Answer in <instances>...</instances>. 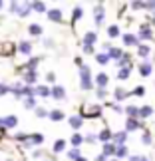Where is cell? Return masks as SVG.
Returning a JSON list of instances; mask_svg holds the SVG:
<instances>
[{
  "label": "cell",
  "instance_id": "10",
  "mask_svg": "<svg viewBox=\"0 0 155 161\" xmlns=\"http://www.w3.org/2000/svg\"><path fill=\"white\" fill-rule=\"evenodd\" d=\"M38 80V72L36 70H26L24 72V86H32Z\"/></svg>",
  "mask_w": 155,
  "mask_h": 161
},
{
  "label": "cell",
  "instance_id": "37",
  "mask_svg": "<svg viewBox=\"0 0 155 161\" xmlns=\"http://www.w3.org/2000/svg\"><path fill=\"white\" fill-rule=\"evenodd\" d=\"M70 141H72V145H74V147H80V145L84 143V137H82V135H80V133H74Z\"/></svg>",
  "mask_w": 155,
  "mask_h": 161
},
{
  "label": "cell",
  "instance_id": "25",
  "mask_svg": "<svg viewBox=\"0 0 155 161\" xmlns=\"http://www.w3.org/2000/svg\"><path fill=\"white\" fill-rule=\"evenodd\" d=\"M97 42V34L96 32H86L84 36V46H94Z\"/></svg>",
  "mask_w": 155,
  "mask_h": 161
},
{
  "label": "cell",
  "instance_id": "39",
  "mask_svg": "<svg viewBox=\"0 0 155 161\" xmlns=\"http://www.w3.org/2000/svg\"><path fill=\"white\" fill-rule=\"evenodd\" d=\"M34 114H36V117H40V119H44V117H48V109H46V108H38V106H36Z\"/></svg>",
  "mask_w": 155,
  "mask_h": 161
},
{
  "label": "cell",
  "instance_id": "2",
  "mask_svg": "<svg viewBox=\"0 0 155 161\" xmlns=\"http://www.w3.org/2000/svg\"><path fill=\"white\" fill-rule=\"evenodd\" d=\"M94 20H96V26L100 28L103 20H105V8H103V4H96L94 6Z\"/></svg>",
  "mask_w": 155,
  "mask_h": 161
},
{
  "label": "cell",
  "instance_id": "15",
  "mask_svg": "<svg viewBox=\"0 0 155 161\" xmlns=\"http://www.w3.org/2000/svg\"><path fill=\"white\" fill-rule=\"evenodd\" d=\"M68 123H70L72 129H80L84 125V117L82 115H72V117H68Z\"/></svg>",
  "mask_w": 155,
  "mask_h": 161
},
{
  "label": "cell",
  "instance_id": "45",
  "mask_svg": "<svg viewBox=\"0 0 155 161\" xmlns=\"http://www.w3.org/2000/svg\"><path fill=\"white\" fill-rule=\"evenodd\" d=\"M6 94H10V86L0 84V96H6Z\"/></svg>",
  "mask_w": 155,
  "mask_h": 161
},
{
  "label": "cell",
  "instance_id": "35",
  "mask_svg": "<svg viewBox=\"0 0 155 161\" xmlns=\"http://www.w3.org/2000/svg\"><path fill=\"white\" fill-rule=\"evenodd\" d=\"M24 108H26V109H36V97L34 96L24 97Z\"/></svg>",
  "mask_w": 155,
  "mask_h": 161
},
{
  "label": "cell",
  "instance_id": "42",
  "mask_svg": "<svg viewBox=\"0 0 155 161\" xmlns=\"http://www.w3.org/2000/svg\"><path fill=\"white\" fill-rule=\"evenodd\" d=\"M105 96H108V90H105V88H97L96 90V97H97V100H105Z\"/></svg>",
  "mask_w": 155,
  "mask_h": 161
},
{
  "label": "cell",
  "instance_id": "22",
  "mask_svg": "<svg viewBox=\"0 0 155 161\" xmlns=\"http://www.w3.org/2000/svg\"><path fill=\"white\" fill-rule=\"evenodd\" d=\"M28 34H30V36H42V34H44V28H42L40 24L32 22V24L28 26Z\"/></svg>",
  "mask_w": 155,
  "mask_h": 161
},
{
  "label": "cell",
  "instance_id": "3",
  "mask_svg": "<svg viewBox=\"0 0 155 161\" xmlns=\"http://www.w3.org/2000/svg\"><path fill=\"white\" fill-rule=\"evenodd\" d=\"M153 38V32H151V28H149V24H147V22H143V24H141V26H139V34H137V40H151Z\"/></svg>",
  "mask_w": 155,
  "mask_h": 161
},
{
  "label": "cell",
  "instance_id": "55",
  "mask_svg": "<svg viewBox=\"0 0 155 161\" xmlns=\"http://www.w3.org/2000/svg\"><path fill=\"white\" fill-rule=\"evenodd\" d=\"M76 161H88V159H86V157H78Z\"/></svg>",
  "mask_w": 155,
  "mask_h": 161
},
{
  "label": "cell",
  "instance_id": "50",
  "mask_svg": "<svg viewBox=\"0 0 155 161\" xmlns=\"http://www.w3.org/2000/svg\"><path fill=\"white\" fill-rule=\"evenodd\" d=\"M18 4H20V2H10V12H12V14H16V10H18Z\"/></svg>",
  "mask_w": 155,
  "mask_h": 161
},
{
  "label": "cell",
  "instance_id": "18",
  "mask_svg": "<svg viewBox=\"0 0 155 161\" xmlns=\"http://www.w3.org/2000/svg\"><path fill=\"white\" fill-rule=\"evenodd\" d=\"M102 155L103 157H111V155H115V145L113 143H111V141H109V143H103V147H102Z\"/></svg>",
  "mask_w": 155,
  "mask_h": 161
},
{
  "label": "cell",
  "instance_id": "44",
  "mask_svg": "<svg viewBox=\"0 0 155 161\" xmlns=\"http://www.w3.org/2000/svg\"><path fill=\"white\" fill-rule=\"evenodd\" d=\"M143 10L155 12V0H151V2H143Z\"/></svg>",
  "mask_w": 155,
  "mask_h": 161
},
{
  "label": "cell",
  "instance_id": "8",
  "mask_svg": "<svg viewBox=\"0 0 155 161\" xmlns=\"http://www.w3.org/2000/svg\"><path fill=\"white\" fill-rule=\"evenodd\" d=\"M42 143H44V135H42V133H30V135H28V141H26L28 147H32V145H42Z\"/></svg>",
  "mask_w": 155,
  "mask_h": 161
},
{
  "label": "cell",
  "instance_id": "36",
  "mask_svg": "<svg viewBox=\"0 0 155 161\" xmlns=\"http://www.w3.org/2000/svg\"><path fill=\"white\" fill-rule=\"evenodd\" d=\"M30 8H32L34 12H46V4L44 2H30Z\"/></svg>",
  "mask_w": 155,
  "mask_h": 161
},
{
  "label": "cell",
  "instance_id": "28",
  "mask_svg": "<svg viewBox=\"0 0 155 161\" xmlns=\"http://www.w3.org/2000/svg\"><path fill=\"white\" fill-rule=\"evenodd\" d=\"M66 145H68V141H66V139H56V141H54L52 151H54V153H62V151L66 149Z\"/></svg>",
  "mask_w": 155,
  "mask_h": 161
},
{
  "label": "cell",
  "instance_id": "31",
  "mask_svg": "<svg viewBox=\"0 0 155 161\" xmlns=\"http://www.w3.org/2000/svg\"><path fill=\"white\" fill-rule=\"evenodd\" d=\"M68 159H72V161H76L78 157H82V151H80V147H72V149H68Z\"/></svg>",
  "mask_w": 155,
  "mask_h": 161
},
{
  "label": "cell",
  "instance_id": "24",
  "mask_svg": "<svg viewBox=\"0 0 155 161\" xmlns=\"http://www.w3.org/2000/svg\"><path fill=\"white\" fill-rule=\"evenodd\" d=\"M30 12H32V8H30V2H26V4H18V10H16V14L20 16V18L28 16Z\"/></svg>",
  "mask_w": 155,
  "mask_h": 161
},
{
  "label": "cell",
  "instance_id": "38",
  "mask_svg": "<svg viewBox=\"0 0 155 161\" xmlns=\"http://www.w3.org/2000/svg\"><path fill=\"white\" fill-rule=\"evenodd\" d=\"M82 16H84V10H82V6H76V8H74V12H72V20L76 22V20H80Z\"/></svg>",
  "mask_w": 155,
  "mask_h": 161
},
{
  "label": "cell",
  "instance_id": "41",
  "mask_svg": "<svg viewBox=\"0 0 155 161\" xmlns=\"http://www.w3.org/2000/svg\"><path fill=\"white\" fill-rule=\"evenodd\" d=\"M38 64H40V58H30V62L26 64V70H36Z\"/></svg>",
  "mask_w": 155,
  "mask_h": 161
},
{
  "label": "cell",
  "instance_id": "53",
  "mask_svg": "<svg viewBox=\"0 0 155 161\" xmlns=\"http://www.w3.org/2000/svg\"><path fill=\"white\" fill-rule=\"evenodd\" d=\"M96 161H108V157H103V155H102V153H100V155H97V157H96Z\"/></svg>",
  "mask_w": 155,
  "mask_h": 161
},
{
  "label": "cell",
  "instance_id": "57",
  "mask_svg": "<svg viewBox=\"0 0 155 161\" xmlns=\"http://www.w3.org/2000/svg\"><path fill=\"white\" fill-rule=\"evenodd\" d=\"M2 6H4V2H2V0H0V10H2Z\"/></svg>",
  "mask_w": 155,
  "mask_h": 161
},
{
  "label": "cell",
  "instance_id": "49",
  "mask_svg": "<svg viewBox=\"0 0 155 161\" xmlns=\"http://www.w3.org/2000/svg\"><path fill=\"white\" fill-rule=\"evenodd\" d=\"M94 52H96V50H94V46H84V54H86V56H91Z\"/></svg>",
  "mask_w": 155,
  "mask_h": 161
},
{
  "label": "cell",
  "instance_id": "46",
  "mask_svg": "<svg viewBox=\"0 0 155 161\" xmlns=\"http://www.w3.org/2000/svg\"><path fill=\"white\" fill-rule=\"evenodd\" d=\"M84 141H86V143H96L97 137H96L94 133H90V135H86V137H84Z\"/></svg>",
  "mask_w": 155,
  "mask_h": 161
},
{
  "label": "cell",
  "instance_id": "12",
  "mask_svg": "<svg viewBox=\"0 0 155 161\" xmlns=\"http://www.w3.org/2000/svg\"><path fill=\"white\" fill-rule=\"evenodd\" d=\"M153 114H155V109H153L151 106H147V103H145V106H141V108H139L137 117H139V119H147V117H151Z\"/></svg>",
  "mask_w": 155,
  "mask_h": 161
},
{
  "label": "cell",
  "instance_id": "5",
  "mask_svg": "<svg viewBox=\"0 0 155 161\" xmlns=\"http://www.w3.org/2000/svg\"><path fill=\"white\" fill-rule=\"evenodd\" d=\"M137 70H139V74H141L143 78H149L151 74H153V64H151L149 60H143V62L139 64V68H137Z\"/></svg>",
  "mask_w": 155,
  "mask_h": 161
},
{
  "label": "cell",
  "instance_id": "47",
  "mask_svg": "<svg viewBox=\"0 0 155 161\" xmlns=\"http://www.w3.org/2000/svg\"><path fill=\"white\" fill-rule=\"evenodd\" d=\"M108 106L113 109V111H117V114H123V108L119 106V103H108Z\"/></svg>",
  "mask_w": 155,
  "mask_h": 161
},
{
  "label": "cell",
  "instance_id": "51",
  "mask_svg": "<svg viewBox=\"0 0 155 161\" xmlns=\"http://www.w3.org/2000/svg\"><path fill=\"white\" fill-rule=\"evenodd\" d=\"M46 80H48V82H54V80H56V74L54 72H48L46 74Z\"/></svg>",
  "mask_w": 155,
  "mask_h": 161
},
{
  "label": "cell",
  "instance_id": "7",
  "mask_svg": "<svg viewBox=\"0 0 155 161\" xmlns=\"http://www.w3.org/2000/svg\"><path fill=\"white\" fill-rule=\"evenodd\" d=\"M18 52H20L22 56H32V42L20 40L18 42Z\"/></svg>",
  "mask_w": 155,
  "mask_h": 161
},
{
  "label": "cell",
  "instance_id": "58",
  "mask_svg": "<svg viewBox=\"0 0 155 161\" xmlns=\"http://www.w3.org/2000/svg\"><path fill=\"white\" fill-rule=\"evenodd\" d=\"M141 161H149V159H147V157H143V159H141Z\"/></svg>",
  "mask_w": 155,
  "mask_h": 161
},
{
  "label": "cell",
  "instance_id": "40",
  "mask_svg": "<svg viewBox=\"0 0 155 161\" xmlns=\"http://www.w3.org/2000/svg\"><path fill=\"white\" fill-rule=\"evenodd\" d=\"M141 141H143V145H151V143H153V135H151V131H145L143 135H141Z\"/></svg>",
  "mask_w": 155,
  "mask_h": 161
},
{
  "label": "cell",
  "instance_id": "52",
  "mask_svg": "<svg viewBox=\"0 0 155 161\" xmlns=\"http://www.w3.org/2000/svg\"><path fill=\"white\" fill-rule=\"evenodd\" d=\"M143 155H129V161H141Z\"/></svg>",
  "mask_w": 155,
  "mask_h": 161
},
{
  "label": "cell",
  "instance_id": "43",
  "mask_svg": "<svg viewBox=\"0 0 155 161\" xmlns=\"http://www.w3.org/2000/svg\"><path fill=\"white\" fill-rule=\"evenodd\" d=\"M129 6H131V10H141L143 8V2H141V0H133Z\"/></svg>",
  "mask_w": 155,
  "mask_h": 161
},
{
  "label": "cell",
  "instance_id": "14",
  "mask_svg": "<svg viewBox=\"0 0 155 161\" xmlns=\"http://www.w3.org/2000/svg\"><path fill=\"white\" fill-rule=\"evenodd\" d=\"M113 97H115L117 102H125L127 97H129V92H127L125 88H121V86H119V88H115V90H113Z\"/></svg>",
  "mask_w": 155,
  "mask_h": 161
},
{
  "label": "cell",
  "instance_id": "17",
  "mask_svg": "<svg viewBox=\"0 0 155 161\" xmlns=\"http://www.w3.org/2000/svg\"><path fill=\"white\" fill-rule=\"evenodd\" d=\"M141 127V123H139V119H133V117H127L125 119V131L129 133V131H135V129H139Z\"/></svg>",
  "mask_w": 155,
  "mask_h": 161
},
{
  "label": "cell",
  "instance_id": "32",
  "mask_svg": "<svg viewBox=\"0 0 155 161\" xmlns=\"http://www.w3.org/2000/svg\"><path fill=\"white\" fill-rule=\"evenodd\" d=\"M123 111L127 114V117H133V119H135V117H137V111H139V108H137V106H133V103H129V106H127L125 109H123Z\"/></svg>",
  "mask_w": 155,
  "mask_h": 161
},
{
  "label": "cell",
  "instance_id": "33",
  "mask_svg": "<svg viewBox=\"0 0 155 161\" xmlns=\"http://www.w3.org/2000/svg\"><path fill=\"white\" fill-rule=\"evenodd\" d=\"M96 60H97V64H100V66H105V64H109V56H108V52L96 54Z\"/></svg>",
  "mask_w": 155,
  "mask_h": 161
},
{
  "label": "cell",
  "instance_id": "9",
  "mask_svg": "<svg viewBox=\"0 0 155 161\" xmlns=\"http://www.w3.org/2000/svg\"><path fill=\"white\" fill-rule=\"evenodd\" d=\"M111 139H113V145L117 147V145H125V141H127V131L123 129V131H117V133H113L111 135Z\"/></svg>",
  "mask_w": 155,
  "mask_h": 161
},
{
  "label": "cell",
  "instance_id": "20",
  "mask_svg": "<svg viewBox=\"0 0 155 161\" xmlns=\"http://www.w3.org/2000/svg\"><path fill=\"white\" fill-rule=\"evenodd\" d=\"M34 96L50 97V88H48V86H34Z\"/></svg>",
  "mask_w": 155,
  "mask_h": 161
},
{
  "label": "cell",
  "instance_id": "26",
  "mask_svg": "<svg viewBox=\"0 0 155 161\" xmlns=\"http://www.w3.org/2000/svg\"><path fill=\"white\" fill-rule=\"evenodd\" d=\"M121 157H129V149H127V145H117L115 147V159H119Z\"/></svg>",
  "mask_w": 155,
  "mask_h": 161
},
{
  "label": "cell",
  "instance_id": "11",
  "mask_svg": "<svg viewBox=\"0 0 155 161\" xmlns=\"http://www.w3.org/2000/svg\"><path fill=\"white\" fill-rule=\"evenodd\" d=\"M108 84H109V76L105 72H100L96 76V80H94V86H97V88H105Z\"/></svg>",
  "mask_w": 155,
  "mask_h": 161
},
{
  "label": "cell",
  "instance_id": "1",
  "mask_svg": "<svg viewBox=\"0 0 155 161\" xmlns=\"http://www.w3.org/2000/svg\"><path fill=\"white\" fill-rule=\"evenodd\" d=\"M80 88L82 90H94V80H91V68L82 64L80 66Z\"/></svg>",
  "mask_w": 155,
  "mask_h": 161
},
{
  "label": "cell",
  "instance_id": "34",
  "mask_svg": "<svg viewBox=\"0 0 155 161\" xmlns=\"http://www.w3.org/2000/svg\"><path fill=\"white\" fill-rule=\"evenodd\" d=\"M108 36H109V38H117V36H119V26H117V24L108 26Z\"/></svg>",
  "mask_w": 155,
  "mask_h": 161
},
{
  "label": "cell",
  "instance_id": "29",
  "mask_svg": "<svg viewBox=\"0 0 155 161\" xmlns=\"http://www.w3.org/2000/svg\"><path fill=\"white\" fill-rule=\"evenodd\" d=\"M108 56H109V60H119L123 56V50H121V48H113V46H111L108 50Z\"/></svg>",
  "mask_w": 155,
  "mask_h": 161
},
{
  "label": "cell",
  "instance_id": "27",
  "mask_svg": "<svg viewBox=\"0 0 155 161\" xmlns=\"http://www.w3.org/2000/svg\"><path fill=\"white\" fill-rule=\"evenodd\" d=\"M48 117H50L52 121H62L66 115H64V111H62V109H52V111H48Z\"/></svg>",
  "mask_w": 155,
  "mask_h": 161
},
{
  "label": "cell",
  "instance_id": "21",
  "mask_svg": "<svg viewBox=\"0 0 155 161\" xmlns=\"http://www.w3.org/2000/svg\"><path fill=\"white\" fill-rule=\"evenodd\" d=\"M22 90H24V84H14V86H10V94L16 97V100H22Z\"/></svg>",
  "mask_w": 155,
  "mask_h": 161
},
{
  "label": "cell",
  "instance_id": "4",
  "mask_svg": "<svg viewBox=\"0 0 155 161\" xmlns=\"http://www.w3.org/2000/svg\"><path fill=\"white\" fill-rule=\"evenodd\" d=\"M46 16H48V20H50V22H56V24H60L62 18H64V14H62L60 8H50V10H46Z\"/></svg>",
  "mask_w": 155,
  "mask_h": 161
},
{
  "label": "cell",
  "instance_id": "16",
  "mask_svg": "<svg viewBox=\"0 0 155 161\" xmlns=\"http://www.w3.org/2000/svg\"><path fill=\"white\" fill-rule=\"evenodd\" d=\"M2 121H4V129H14L18 125V117L16 115H6V117H2Z\"/></svg>",
  "mask_w": 155,
  "mask_h": 161
},
{
  "label": "cell",
  "instance_id": "59",
  "mask_svg": "<svg viewBox=\"0 0 155 161\" xmlns=\"http://www.w3.org/2000/svg\"><path fill=\"white\" fill-rule=\"evenodd\" d=\"M108 161H119V159H108Z\"/></svg>",
  "mask_w": 155,
  "mask_h": 161
},
{
  "label": "cell",
  "instance_id": "30",
  "mask_svg": "<svg viewBox=\"0 0 155 161\" xmlns=\"http://www.w3.org/2000/svg\"><path fill=\"white\" fill-rule=\"evenodd\" d=\"M133 68L129 66V68H117V80H127L129 78V74H131Z\"/></svg>",
  "mask_w": 155,
  "mask_h": 161
},
{
  "label": "cell",
  "instance_id": "6",
  "mask_svg": "<svg viewBox=\"0 0 155 161\" xmlns=\"http://www.w3.org/2000/svg\"><path fill=\"white\" fill-rule=\"evenodd\" d=\"M50 96L54 97V100H66V90H64V86H52V90H50Z\"/></svg>",
  "mask_w": 155,
  "mask_h": 161
},
{
  "label": "cell",
  "instance_id": "19",
  "mask_svg": "<svg viewBox=\"0 0 155 161\" xmlns=\"http://www.w3.org/2000/svg\"><path fill=\"white\" fill-rule=\"evenodd\" d=\"M121 40H123V44H125V46H139L137 36H133V34H123Z\"/></svg>",
  "mask_w": 155,
  "mask_h": 161
},
{
  "label": "cell",
  "instance_id": "56",
  "mask_svg": "<svg viewBox=\"0 0 155 161\" xmlns=\"http://www.w3.org/2000/svg\"><path fill=\"white\" fill-rule=\"evenodd\" d=\"M151 24H153V26H155V14H153V18H151Z\"/></svg>",
  "mask_w": 155,
  "mask_h": 161
},
{
  "label": "cell",
  "instance_id": "48",
  "mask_svg": "<svg viewBox=\"0 0 155 161\" xmlns=\"http://www.w3.org/2000/svg\"><path fill=\"white\" fill-rule=\"evenodd\" d=\"M131 94H133V96H143V94H145V88H141V86H137V88H135V90L131 92Z\"/></svg>",
  "mask_w": 155,
  "mask_h": 161
},
{
  "label": "cell",
  "instance_id": "23",
  "mask_svg": "<svg viewBox=\"0 0 155 161\" xmlns=\"http://www.w3.org/2000/svg\"><path fill=\"white\" fill-rule=\"evenodd\" d=\"M149 54H151V48L147 46V44H139L137 46V56H139V58L147 60V58H149Z\"/></svg>",
  "mask_w": 155,
  "mask_h": 161
},
{
  "label": "cell",
  "instance_id": "13",
  "mask_svg": "<svg viewBox=\"0 0 155 161\" xmlns=\"http://www.w3.org/2000/svg\"><path fill=\"white\" fill-rule=\"evenodd\" d=\"M111 135H113V133H111V129L109 127H103L102 131L96 135V137H97V141H102V143H109V141H111Z\"/></svg>",
  "mask_w": 155,
  "mask_h": 161
},
{
  "label": "cell",
  "instance_id": "54",
  "mask_svg": "<svg viewBox=\"0 0 155 161\" xmlns=\"http://www.w3.org/2000/svg\"><path fill=\"white\" fill-rule=\"evenodd\" d=\"M0 131H6V129H4V121H2V117H0Z\"/></svg>",
  "mask_w": 155,
  "mask_h": 161
}]
</instances>
